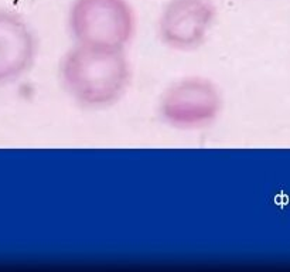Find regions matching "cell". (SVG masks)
Here are the masks:
<instances>
[{
  "label": "cell",
  "mask_w": 290,
  "mask_h": 272,
  "mask_svg": "<svg viewBox=\"0 0 290 272\" xmlns=\"http://www.w3.org/2000/svg\"><path fill=\"white\" fill-rule=\"evenodd\" d=\"M217 16L212 0H168L157 20L159 38L176 51L197 50L207 41Z\"/></svg>",
  "instance_id": "4"
},
{
  "label": "cell",
  "mask_w": 290,
  "mask_h": 272,
  "mask_svg": "<svg viewBox=\"0 0 290 272\" xmlns=\"http://www.w3.org/2000/svg\"><path fill=\"white\" fill-rule=\"evenodd\" d=\"M37 53L38 43L30 24L17 11L0 7V87L26 75Z\"/></svg>",
  "instance_id": "5"
},
{
  "label": "cell",
  "mask_w": 290,
  "mask_h": 272,
  "mask_svg": "<svg viewBox=\"0 0 290 272\" xmlns=\"http://www.w3.org/2000/svg\"><path fill=\"white\" fill-rule=\"evenodd\" d=\"M68 30L75 44L125 50L136 33V14L128 0H72Z\"/></svg>",
  "instance_id": "2"
},
{
  "label": "cell",
  "mask_w": 290,
  "mask_h": 272,
  "mask_svg": "<svg viewBox=\"0 0 290 272\" xmlns=\"http://www.w3.org/2000/svg\"><path fill=\"white\" fill-rule=\"evenodd\" d=\"M58 75L64 91L78 105L103 109L125 95L132 67L125 50L75 44L61 57Z\"/></svg>",
  "instance_id": "1"
},
{
  "label": "cell",
  "mask_w": 290,
  "mask_h": 272,
  "mask_svg": "<svg viewBox=\"0 0 290 272\" xmlns=\"http://www.w3.org/2000/svg\"><path fill=\"white\" fill-rule=\"evenodd\" d=\"M223 111V95L211 79L186 77L170 84L159 100L163 122L180 131L211 126Z\"/></svg>",
  "instance_id": "3"
}]
</instances>
